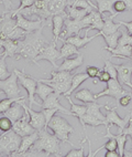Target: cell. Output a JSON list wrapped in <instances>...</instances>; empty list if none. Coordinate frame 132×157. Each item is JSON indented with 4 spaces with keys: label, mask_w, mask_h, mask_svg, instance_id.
<instances>
[{
    "label": "cell",
    "mask_w": 132,
    "mask_h": 157,
    "mask_svg": "<svg viewBox=\"0 0 132 157\" xmlns=\"http://www.w3.org/2000/svg\"><path fill=\"white\" fill-rule=\"evenodd\" d=\"M67 18V13L64 14H55L52 17V30H53V40L57 42L59 40V36L63 31L64 21Z\"/></svg>",
    "instance_id": "21"
},
{
    "label": "cell",
    "mask_w": 132,
    "mask_h": 157,
    "mask_svg": "<svg viewBox=\"0 0 132 157\" xmlns=\"http://www.w3.org/2000/svg\"><path fill=\"white\" fill-rule=\"evenodd\" d=\"M3 20L0 22V40L8 39V36L17 25V19L12 17L11 12H3Z\"/></svg>",
    "instance_id": "15"
},
{
    "label": "cell",
    "mask_w": 132,
    "mask_h": 157,
    "mask_svg": "<svg viewBox=\"0 0 132 157\" xmlns=\"http://www.w3.org/2000/svg\"><path fill=\"white\" fill-rule=\"evenodd\" d=\"M112 137L117 140L118 143V153L120 157H124V148H126V143H127V137L128 135L124 133H118L117 135H113L110 133V126H107V134H105L104 136H101V138H109Z\"/></svg>",
    "instance_id": "23"
},
{
    "label": "cell",
    "mask_w": 132,
    "mask_h": 157,
    "mask_svg": "<svg viewBox=\"0 0 132 157\" xmlns=\"http://www.w3.org/2000/svg\"><path fill=\"white\" fill-rule=\"evenodd\" d=\"M50 86L53 87L54 92L59 93L61 95L65 94L72 86V80L70 81H65V82H56V83H46Z\"/></svg>",
    "instance_id": "37"
},
{
    "label": "cell",
    "mask_w": 132,
    "mask_h": 157,
    "mask_svg": "<svg viewBox=\"0 0 132 157\" xmlns=\"http://www.w3.org/2000/svg\"><path fill=\"white\" fill-rule=\"evenodd\" d=\"M86 73L88 74V76L91 78H97L99 75V73H100V69H98L97 67H86Z\"/></svg>",
    "instance_id": "50"
},
{
    "label": "cell",
    "mask_w": 132,
    "mask_h": 157,
    "mask_svg": "<svg viewBox=\"0 0 132 157\" xmlns=\"http://www.w3.org/2000/svg\"><path fill=\"white\" fill-rule=\"evenodd\" d=\"M64 98H66V100L70 102V111L73 112L74 116L78 118L79 122L82 123V122H83V116H84L85 113L87 112V105H86V104H83V105L75 104L73 101H72V98H70V95H66V96H64Z\"/></svg>",
    "instance_id": "29"
},
{
    "label": "cell",
    "mask_w": 132,
    "mask_h": 157,
    "mask_svg": "<svg viewBox=\"0 0 132 157\" xmlns=\"http://www.w3.org/2000/svg\"><path fill=\"white\" fill-rule=\"evenodd\" d=\"M100 36L99 32L94 34L93 36H87V34H85V36H80L79 34H75V36H68V38L64 39L63 41H64V42L72 43V44L75 45L77 49H79V48H83V47H86L87 43H89L91 40H94L95 38H97V36Z\"/></svg>",
    "instance_id": "22"
},
{
    "label": "cell",
    "mask_w": 132,
    "mask_h": 157,
    "mask_svg": "<svg viewBox=\"0 0 132 157\" xmlns=\"http://www.w3.org/2000/svg\"><path fill=\"white\" fill-rule=\"evenodd\" d=\"M88 78H89V76H88V74L86 72L76 73V74H74L73 78H72V86H70V89L67 91V92L65 93V94H63V96L70 95V94H72V93H73L74 91L79 86V85L83 84L85 81H87Z\"/></svg>",
    "instance_id": "30"
},
{
    "label": "cell",
    "mask_w": 132,
    "mask_h": 157,
    "mask_svg": "<svg viewBox=\"0 0 132 157\" xmlns=\"http://www.w3.org/2000/svg\"><path fill=\"white\" fill-rule=\"evenodd\" d=\"M34 2H35V0H20V6L18 7L16 10H11V12H12V13H14V12H18L19 10L25 8V7L32 6Z\"/></svg>",
    "instance_id": "51"
},
{
    "label": "cell",
    "mask_w": 132,
    "mask_h": 157,
    "mask_svg": "<svg viewBox=\"0 0 132 157\" xmlns=\"http://www.w3.org/2000/svg\"><path fill=\"white\" fill-rule=\"evenodd\" d=\"M80 52L78 51V49L76 48L75 45L72 43L64 42V44L62 45V48L59 50V59H66L70 58L73 54H79Z\"/></svg>",
    "instance_id": "35"
},
{
    "label": "cell",
    "mask_w": 132,
    "mask_h": 157,
    "mask_svg": "<svg viewBox=\"0 0 132 157\" xmlns=\"http://www.w3.org/2000/svg\"><path fill=\"white\" fill-rule=\"evenodd\" d=\"M42 112L45 116V120H46V124H48V122L52 120V117L59 111L57 109H42Z\"/></svg>",
    "instance_id": "49"
},
{
    "label": "cell",
    "mask_w": 132,
    "mask_h": 157,
    "mask_svg": "<svg viewBox=\"0 0 132 157\" xmlns=\"http://www.w3.org/2000/svg\"><path fill=\"white\" fill-rule=\"evenodd\" d=\"M97 1V10L104 16L105 12H110L113 16H117L113 11V3L117 0H96Z\"/></svg>",
    "instance_id": "32"
},
{
    "label": "cell",
    "mask_w": 132,
    "mask_h": 157,
    "mask_svg": "<svg viewBox=\"0 0 132 157\" xmlns=\"http://www.w3.org/2000/svg\"><path fill=\"white\" fill-rule=\"evenodd\" d=\"M89 10L87 9H83V8H77V7L73 6H67L66 7V13H67V17L72 18V19H83V18L86 16V14L89 13Z\"/></svg>",
    "instance_id": "33"
},
{
    "label": "cell",
    "mask_w": 132,
    "mask_h": 157,
    "mask_svg": "<svg viewBox=\"0 0 132 157\" xmlns=\"http://www.w3.org/2000/svg\"><path fill=\"white\" fill-rule=\"evenodd\" d=\"M104 50H107L111 54V58H120V59H130L132 53V44L117 45L116 48L105 47Z\"/></svg>",
    "instance_id": "20"
},
{
    "label": "cell",
    "mask_w": 132,
    "mask_h": 157,
    "mask_svg": "<svg viewBox=\"0 0 132 157\" xmlns=\"http://www.w3.org/2000/svg\"><path fill=\"white\" fill-rule=\"evenodd\" d=\"M22 137L13 129L0 134V156H14L19 151Z\"/></svg>",
    "instance_id": "4"
},
{
    "label": "cell",
    "mask_w": 132,
    "mask_h": 157,
    "mask_svg": "<svg viewBox=\"0 0 132 157\" xmlns=\"http://www.w3.org/2000/svg\"><path fill=\"white\" fill-rule=\"evenodd\" d=\"M104 17V27H102V29H101V31H98L99 34H111V33H115V32H117V31L120 30L121 28V25L120 23H115L113 22V18H115V16L113 14H111L110 17H105V16H102Z\"/></svg>",
    "instance_id": "27"
},
{
    "label": "cell",
    "mask_w": 132,
    "mask_h": 157,
    "mask_svg": "<svg viewBox=\"0 0 132 157\" xmlns=\"http://www.w3.org/2000/svg\"><path fill=\"white\" fill-rule=\"evenodd\" d=\"M119 23H120L121 25H123L124 28L127 29V31H128V33L132 36V21H130V22H126V21H122V20H120V21H119Z\"/></svg>",
    "instance_id": "56"
},
{
    "label": "cell",
    "mask_w": 132,
    "mask_h": 157,
    "mask_svg": "<svg viewBox=\"0 0 132 157\" xmlns=\"http://www.w3.org/2000/svg\"><path fill=\"white\" fill-rule=\"evenodd\" d=\"M130 95H131V98H132V92H130Z\"/></svg>",
    "instance_id": "61"
},
{
    "label": "cell",
    "mask_w": 132,
    "mask_h": 157,
    "mask_svg": "<svg viewBox=\"0 0 132 157\" xmlns=\"http://www.w3.org/2000/svg\"><path fill=\"white\" fill-rule=\"evenodd\" d=\"M59 98H61V94H59V93H56V92H52L50 95L43 101V103L41 104V107H42V109H57L59 112L64 113V114H67V115H70V116H74L72 111L66 109L62 104L59 103Z\"/></svg>",
    "instance_id": "14"
},
{
    "label": "cell",
    "mask_w": 132,
    "mask_h": 157,
    "mask_svg": "<svg viewBox=\"0 0 132 157\" xmlns=\"http://www.w3.org/2000/svg\"><path fill=\"white\" fill-rule=\"evenodd\" d=\"M19 80L16 71L6 78L5 80H0V91L6 94L7 98H20V89H19Z\"/></svg>",
    "instance_id": "6"
},
{
    "label": "cell",
    "mask_w": 132,
    "mask_h": 157,
    "mask_svg": "<svg viewBox=\"0 0 132 157\" xmlns=\"http://www.w3.org/2000/svg\"><path fill=\"white\" fill-rule=\"evenodd\" d=\"M0 48H2L3 51L1 52V56L7 59V58H11L16 59L19 52V41H14V40L6 39L0 40Z\"/></svg>",
    "instance_id": "16"
},
{
    "label": "cell",
    "mask_w": 132,
    "mask_h": 157,
    "mask_svg": "<svg viewBox=\"0 0 132 157\" xmlns=\"http://www.w3.org/2000/svg\"><path fill=\"white\" fill-rule=\"evenodd\" d=\"M102 70L107 71L108 73L110 74L111 78H116V80H118V72H117V69H116L115 64L111 63L110 60H105V67Z\"/></svg>",
    "instance_id": "44"
},
{
    "label": "cell",
    "mask_w": 132,
    "mask_h": 157,
    "mask_svg": "<svg viewBox=\"0 0 132 157\" xmlns=\"http://www.w3.org/2000/svg\"><path fill=\"white\" fill-rule=\"evenodd\" d=\"M51 78H40L39 81L44 82V83H56V82H65L70 81L73 75L68 71H52L51 72Z\"/></svg>",
    "instance_id": "25"
},
{
    "label": "cell",
    "mask_w": 132,
    "mask_h": 157,
    "mask_svg": "<svg viewBox=\"0 0 132 157\" xmlns=\"http://www.w3.org/2000/svg\"><path fill=\"white\" fill-rule=\"evenodd\" d=\"M118 72V81L132 90V64H115Z\"/></svg>",
    "instance_id": "17"
},
{
    "label": "cell",
    "mask_w": 132,
    "mask_h": 157,
    "mask_svg": "<svg viewBox=\"0 0 132 157\" xmlns=\"http://www.w3.org/2000/svg\"><path fill=\"white\" fill-rule=\"evenodd\" d=\"M87 112L88 114L93 115L95 117H97L100 121L105 122V126H107V122H106V115H102L100 112L101 107H105L106 104H98L97 102H90V103H87Z\"/></svg>",
    "instance_id": "28"
},
{
    "label": "cell",
    "mask_w": 132,
    "mask_h": 157,
    "mask_svg": "<svg viewBox=\"0 0 132 157\" xmlns=\"http://www.w3.org/2000/svg\"><path fill=\"white\" fill-rule=\"evenodd\" d=\"M102 27H104V17H102V14H101L100 12L97 10V9H95V10H94L93 23L90 25L89 28L86 29V32H85V34H88V32H89L90 30H93V29H94V30L101 31Z\"/></svg>",
    "instance_id": "34"
},
{
    "label": "cell",
    "mask_w": 132,
    "mask_h": 157,
    "mask_svg": "<svg viewBox=\"0 0 132 157\" xmlns=\"http://www.w3.org/2000/svg\"><path fill=\"white\" fill-rule=\"evenodd\" d=\"M86 28V25L83 23L82 19H72V18L67 17L64 21V27H63V31L61 36V40H64L68 36H75V34H79V32Z\"/></svg>",
    "instance_id": "10"
},
{
    "label": "cell",
    "mask_w": 132,
    "mask_h": 157,
    "mask_svg": "<svg viewBox=\"0 0 132 157\" xmlns=\"http://www.w3.org/2000/svg\"><path fill=\"white\" fill-rule=\"evenodd\" d=\"M110 78H111V76H110V74L107 72V71L100 70V73H99V75H98V80H99V81L107 83V82L109 81Z\"/></svg>",
    "instance_id": "53"
},
{
    "label": "cell",
    "mask_w": 132,
    "mask_h": 157,
    "mask_svg": "<svg viewBox=\"0 0 132 157\" xmlns=\"http://www.w3.org/2000/svg\"><path fill=\"white\" fill-rule=\"evenodd\" d=\"M117 109L118 107H109V105L106 104L105 109L107 111L106 114V122H107V126H112V125H117L118 126V133H122L124 128L128 126L130 120V112L126 115V117H120L119 114L117 113ZM106 126V127H107Z\"/></svg>",
    "instance_id": "7"
},
{
    "label": "cell",
    "mask_w": 132,
    "mask_h": 157,
    "mask_svg": "<svg viewBox=\"0 0 132 157\" xmlns=\"http://www.w3.org/2000/svg\"><path fill=\"white\" fill-rule=\"evenodd\" d=\"M113 11H115V13L117 14V16H118L119 13H121V12L127 11L126 3H124L122 0H117V1L113 3Z\"/></svg>",
    "instance_id": "48"
},
{
    "label": "cell",
    "mask_w": 132,
    "mask_h": 157,
    "mask_svg": "<svg viewBox=\"0 0 132 157\" xmlns=\"http://www.w3.org/2000/svg\"><path fill=\"white\" fill-rule=\"evenodd\" d=\"M131 100H132V98H131V95H130V92H129V94L123 95L122 98H120V100H119V103L118 104L120 105V106H122V107H127L130 104Z\"/></svg>",
    "instance_id": "52"
},
{
    "label": "cell",
    "mask_w": 132,
    "mask_h": 157,
    "mask_svg": "<svg viewBox=\"0 0 132 157\" xmlns=\"http://www.w3.org/2000/svg\"><path fill=\"white\" fill-rule=\"evenodd\" d=\"M16 73L18 75V80H19L20 85L27 91L28 93V100H29V106L32 107L33 104H39V102H37L34 100V95H35V91H37V78H31L30 75L25 74L23 71H19L17 69H14Z\"/></svg>",
    "instance_id": "5"
},
{
    "label": "cell",
    "mask_w": 132,
    "mask_h": 157,
    "mask_svg": "<svg viewBox=\"0 0 132 157\" xmlns=\"http://www.w3.org/2000/svg\"><path fill=\"white\" fill-rule=\"evenodd\" d=\"M16 19H17V25L22 28L23 30H25L27 32H33V31L39 30L45 22L46 19H37V20H29L27 17L22 16V14L17 13L16 14Z\"/></svg>",
    "instance_id": "13"
},
{
    "label": "cell",
    "mask_w": 132,
    "mask_h": 157,
    "mask_svg": "<svg viewBox=\"0 0 132 157\" xmlns=\"http://www.w3.org/2000/svg\"><path fill=\"white\" fill-rule=\"evenodd\" d=\"M51 22L46 19V22L37 31L30 32L24 36L23 40H19V52L16 60H20L21 58H25L33 61L43 51V49L48 44V41L43 36V29L46 25H50Z\"/></svg>",
    "instance_id": "1"
},
{
    "label": "cell",
    "mask_w": 132,
    "mask_h": 157,
    "mask_svg": "<svg viewBox=\"0 0 132 157\" xmlns=\"http://www.w3.org/2000/svg\"><path fill=\"white\" fill-rule=\"evenodd\" d=\"M39 132V138L33 144L30 153H25L23 156H63L61 154V140L48 132V128H43Z\"/></svg>",
    "instance_id": "2"
},
{
    "label": "cell",
    "mask_w": 132,
    "mask_h": 157,
    "mask_svg": "<svg viewBox=\"0 0 132 157\" xmlns=\"http://www.w3.org/2000/svg\"><path fill=\"white\" fill-rule=\"evenodd\" d=\"M5 58L1 56L0 54V80H5L6 78H8L10 74L8 72V67H7L6 61H5Z\"/></svg>",
    "instance_id": "46"
},
{
    "label": "cell",
    "mask_w": 132,
    "mask_h": 157,
    "mask_svg": "<svg viewBox=\"0 0 132 157\" xmlns=\"http://www.w3.org/2000/svg\"><path fill=\"white\" fill-rule=\"evenodd\" d=\"M29 32H27L25 30H23L22 28H20V27L16 25V28H14L13 30L10 32V34L8 36V39L14 40V41H19V40H21L23 36H25Z\"/></svg>",
    "instance_id": "41"
},
{
    "label": "cell",
    "mask_w": 132,
    "mask_h": 157,
    "mask_svg": "<svg viewBox=\"0 0 132 157\" xmlns=\"http://www.w3.org/2000/svg\"><path fill=\"white\" fill-rule=\"evenodd\" d=\"M59 59V51H57V49H56V42H55L54 40H52V41H50L48 44L43 49L42 52L40 54H37V58L32 62L39 65L37 62H39L40 60H48L50 63H52V65H53L54 67H57L56 61Z\"/></svg>",
    "instance_id": "9"
},
{
    "label": "cell",
    "mask_w": 132,
    "mask_h": 157,
    "mask_svg": "<svg viewBox=\"0 0 132 157\" xmlns=\"http://www.w3.org/2000/svg\"><path fill=\"white\" fill-rule=\"evenodd\" d=\"M102 148H105V149H107V151H118V143H117V140H115V138H112V137H109L108 138V142L105 145H102L100 147V148H98L97 151L94 153V156H95L97 153H98L100 149H102Z\"/></svg>",
    "instance_id": "43"
},
{
    "label": "cell",
    "mask_w": 132,
    "mask_h": 157,
    "mask_svg": "<svg viewBox=\"0 0 132 157\" xmlns=\"http://www.w3.org/2000/svg\"><path fill=\"white\" fill-rule=\"evenodd\" d=\"M127 94H129V92L121 86V83L118 80L110 78L109 81L107 82V87L102 92L95 94V96L97 98H101V96H112V98H115L117 100V103H119V100L123 95H127Z\"/></svg>",
    "instance_id": "8"
},
{
    "label": "cell",
    "mask_w": 132,
    "mask_h": 157,
    "mask_svg": "<svg viewBox=\"0 0 132 157\" xmlns=\"http://www.w3.org/2000/svg\"><path fill=\"white\" fill-rule=\"evenodd\" d=\"M86 140V138H85ZM84 140H82V146L79 149H72L66 154V157H84Z\"/></svg>",
    "instance_id": "47"
},
{
    "label": "cell",
    "mask_w": 132,
    "mask_h": 157,
    "mask_svg": "<svg viewBox=\"0 0 132 157\" xmlns=\"http://www.w3.org/2000/svg\"><path fill=\"white\" fill-rule=\"evenodd\" d=\"M74 98L76 100H78V101L83 102L84 104L97 101V98L95 96V94L91 93V91L89 89H82V90H79L78 92H76L74 94Z\"/></svg>",
    "instance_id": "31"
},
{
    "label": "cell",
    "mask_w": 132,
    "mask_h": 157,
    "mask_svg": "<svg viewBox=\"0 0 132 157\" xmlns=\"http://www.w3.org/2000/svg\"><path fill=\"white\" fill-rule=\"evenodd\" d=\"M80 124H82L83 128H84V132H86V128H85L86 124L90 125V126H99V125H105V122L100 121V120H98V118L93 116V115L88 114V113H85L84 116H83V122Z\"/></svg>",
    "instance_id": "38"
},
{
    "label": "cell",
    "mask_w": 132,
    "mask_h": 157,
    "mask_svg": "<svg viewBox=\"0 0 132 157\" xmlns=\"http://www.w3.org/2000/svg\"><path fill=\"white\" fill-rule=\"evenodd\" d=\"M12 126H13V122L9 117H7L5 115H2L0 117V132L2 133L9 132V131L12 129Z\"/></svg>",
    "instance_id": "42"
},
{
    "label": "cell",
    "mask_w": 132,
    "mask_h": 157,
    "mask_svg": "<svg viewBox=\"0 0 132 157\" xmlns=\"http://www.w3.org/2000/svg\"><path fill=\"white\" fill-rule=\"evenodd\" d=\"M23 98H27V96L22 95L20 96V98H3V100H0V113H5L12 104L16 103V102L21 101Z\"/></svg>",
    "instance_id": "39"
},
{
    "label": "cell",
    "mask_w": 132,
    "mask_h": 157,
    "mask_svg": "<svg viewBox=\"0 0 132 157\" xmlns=\"http://www.w3.org/2000/svg\"><path fill=\"white\" fill-rule=\"evenodd\" d=\"M52 92H54L53 87L50 86L48 84H46V83H44V82H41V81L37 83L35 94H37V95L39 96L42 101H44L45 98H48V96L50 95Z\"/></svg>",
    "instance_id": "36"
},
{
    "label": "cell",
    "mask_w": 132,
    "mask_h": 157,
    "mask_svg": "<svg viewBox=\"0 0 132 157\" xmlns=\"http://www.w3.org/2000/svg\"><path fill=\"white\" fill-rule=\"evenodd\" d=\"M39 138V132L35 131V132L31 133L29 135H25V136H22V140H21V144H20L19 151L14 156H23V155L27 153V151H30L33 144L37 142V140Z\"/></svg>",
    "instance_id": "19"
},
{
    "label": "cell",
    "mask_w": 132,
    "mask_h": 157,
    "mask_svg": "<svg viewBox=\"0 0 132 157\" xmlns=\"http://www.w3.org/2000/svg\"><path fill=\"white\" fill-rule=\"evenodd\" d=\"M121 36L118 40V45H124V44H132V36L128 33V31H124L120 28Z\"/></svg>",
    "instance_id": "45"
},
{
    "label": "cell",
    "mask_w": 132,
    "mask_h": 157,
    "mask_svg": "<svg viewBox=\"0 0 132 157\" xmlns=\"http://www.w3.org/2000/svg\"><path fill=\"white\" fill-rule=\"evenodd\" d=\"M101 36H104L105 41L107 43L108 47L110 48H116L117 45H118V40L121 36V32L120 30L115 32V33H111V34H101Z\"/></svg>",
    "instance_id": "40"
},
{
    "label": "cell",
    "mask_w": 132,
    "mask_h": 157,
    "mask_svg": "<svg viewBox=\"0 0 132 157\" xmlns=\"http://www.w3.org/2000/svg\"><path fill=\"white\" fill-rule=\"evenodd\" d=\"M66 7H67L66 0H48V10L52 17L55 14L66 13Z\"/></svg>",
    "instance_id": "24"
},
{
    "label": "cell",
    "mask_w": 132,
    "mask_h": 157,
    "mask_svg": "<svg viewBox=\"0 0 132 157\" xmlns=\"http://www.w3.org/2000/svg\"><path fill=\"white\" fill-rule=\"evenodd\" d=\"M83 63H84V54L79 53L77 54L76 58H73V59H70V58H66L64 59V61L61 63V65L56 67L57 71H70L75 70L77 67H82Z\"/></svg>",
    "instance_id": "18"
},
{
    "label": "cell",
    "mask_w": 132,
    "mask_h": 157,
    "mask_svg": "<svg viewBox=\"0 0 132 157\" xmlns=\"http://www.w3.org/2000/svg\"><path fill=\"white\" fill-rule=\"evenodd\" d=\"M24 109V107H23ZM12 129L14 132L19 134L21 137L22 136H25V135H29L31 133L35 132L34 127L31 125L30 123V117H29V113L28 111L24 109V114L21 118H19L18 121H16L13 123V126H12Z\"/></svg>",
    "instance_id": "12"
},
{
    "label": "cell",
    "mask_w": 132,
    "mask_h": 157,
    "mask_svg": "<svg viewBox=\"0 0 132 157\" xmlns=\"http://www.w3.org/2000/svg\"><path fill=\"white\" fill-rule=\"evenodd\" d=\"M128 156H129V157H132V149H131V153H127V154L124 153V157H128Z\"/></svg>",
    "instance_id": "59"
},
{
    "label": "cell",
    "mask_w": 132,
    "mask_h": 157,
    "mask_svg": "<svg viewBox=\"0 0 132 157\" xmlns=\"http://www.w3.org/2000/svg\"><path fill=\"white\" fill-rule=\"evenodd\" d=\"M2 114L5 115V116H7V117H9L14 123V122L18 121L19 118H21L23 116V114H24V109H23L22 104L20 103V101H19L12 104L11 106L9 107L5 113H2Z\"/></svg>",
    "instance_id": "26"
},
{
    "label": "cell",
    "mask_w": 132,
    "mask_h": 157,
    "mask_svg": "<svg viewBox=\"0 0 132 157\" xmlns=\"http://www.w3.org/2000/svg\"><path fill=\"white\" fill-rule=\"evenodd\" d=\"M130 59H131V60H132V53H131V56H130Z\"/></svg>",
    "instance_id": "62"
},
{
    "label": "cell",
    "mask_w": 132,
    "mask_h": 157,
    "mask_svg": "<svg viewBox=\"0 0 132 157\" xmlns=\"http://www.w3.org/2000/svg\"><path fill=\"white\" fill-rule=\"evenodd\" d=\"M48 127L53 131L54 135L59 138L61 142H66L73 146V143L70 142V135L75 132L74 127L70 124V122L61 115H54L52 120L48 122Z\"/></svg>",
    "instance_id": "3"
},
{
    "label": "cell",
    "mask_w": 132,
    "mask_h": 157,
    "mask_svg": "<svg viewBox=\"0 0 132 157\" xmlns=\"http://www.w3.org/2000/svg\"><path fill=\"white\" fill-rule=\"evenodd\" d=\"M0 5H3V6H5V11L3 12H9L12 10L11 0H0Z\"/></svg>",
    "instance_id": "55"
},
{
    "label": "cell",
    "mask_w": 132,
    "mask_h": 157,
    "mask_svg": "<svg viewBox=\"0 0 132 157\" xmlns=\"http://www.w3.org/2000/svg\"><path fill=\"white\" fill-rule=\"evenodd\" d=\"M122 133L124 134L129 135L130 137H131V140H132V109H130V120H129V124H128V126L122 131Z\"/></svg>",
    "instance_id": "54"
},
{
    "label": "cell",
    "mask_w": 132,
    "mask_h": 157,
    "mask_svg": "<svg viewBox=\"0 0 132 157\" xmlns=\"http://www.w3.org/2000/svg\"><path fill=\"white\" fill-rule=\"evenodd\" d=\"M3 18H5V16H3V14H2V16L0 17V22H1V21H2V20H3Z\"/></svg>",
    "instance_id": "60"
},
{
    "label": "cell",
    "mask_w": 132,
    "mask_h": 157,
    "mask_svg": "<svg viewBox=\"0 0 132 157\" xmlns=\"http://www.w3.org/2000/svg\"><path fill=\"white\" fill-rule=\"evenodd\" d=\"M25 98L21 100L20 103L22 104V106L24 107L29 113V117H30V123L34 127L35 131H41L43 128H48V124H46V120H45V116L43 114V112H35L29 105H25Z\"/></svg>",
    "instance_id": "11"
},
{
    "label": "cell",
    "mask_w": 132,
    "mask_h": 157,
    "mask_svg": "<svg viewBox=\"0 0 132 157\" xmlns=\"http://www.w3.org/2000/svg\"><path fill=\"white\" fill-rule=\"evenodd\" d=\"M105 157H120V155L117 151H107Z\"/></svg>",
    "instance_id": "57"
},
{
    "label": "cell",
    "mask_w": 132,
    "mask_h": 157,
    "mask_svg": "<svg viewBox=\"0 0 132 157\" xmlns=\"http://www.w3.org/2000/svg\"><path fill=\"white\" fill-rule=\"evenodd\" d=\"M127 6V10L128 11H132V0H122Z\"/></svg>",
    "instance_id": "58"
}]
</instances>
